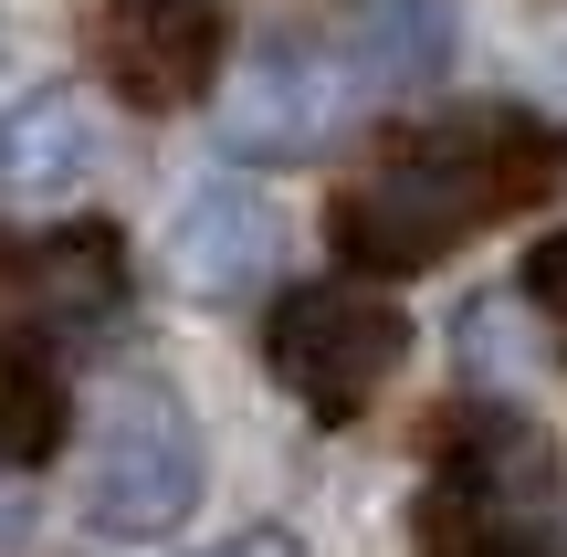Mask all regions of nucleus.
<instances>
[{
	"mask_svg": "<svg viewBox=\"0 0 567 557\" xmlns=\"http://www.w3.org/2000/svg\"><path fill=\"white\" fill-rule=\"evenodd\" d=\"M63 442V379L21 337H0V463H42Z\"/></svg>",
	"mask_w": 567,
	"mask_h": 557,
	"instance_id": "9b49d317",
	"label": "nucleus"
},
{
	"mask_svg": "<svg viewBox=\"0 0 567 557\" xmlns=\"http://www.w3.org/2000/svg\"><path fill=\"white\" fill-rule=\"evenodd\" d=\"M410 358V316L379 285H295L274 306V379L337 432L368 421V400L389 390V369Z\"/></svg>",
	"mask_w": 567,
	"mask_h": 557,
	"instance_id": "20e7f679",
	"label": "nucleus"
},
{
	"mask_svg": "<svg viewBox=\"0 0 567 557\" xmlns=\"http://www.w3.org/2000/svg\"><path fill=\"white\" fill-rule=\"evenodd\" d=\"M567 179V126L547 116H452V126H410L368 158V179L337 200V252L358 274H421L452 243H473L484 221H515Z\"/></svg>",
	"mask_w": 567,
	"mask_h": 557,
	"instance_id": "f257e3e1",
	"label": "nucleus"
},
{
	"mask_svg": "<svg viewBox=\"0 0 567 557\" xmlns=\"http://www.w3.org/2000/svg\"><path fill=\"white\" fill-rule=\"evenodd\" d=\"M358 105H368V84H358V63H347L337 42L274 32L264 53H243V74L221 84L210 137H221V158H243V168H274V158L295 168V158H316V147H337Z\"/></svg>",
	"mask_w": 567,
	"mask_h": 557,
	"instance_id": "39448f33",
	"label": "nucleus"
},
{
	"mask_svg": "<svg viewBox=\"0 0 567 557\" xmlns=\"http://www.w3.org/2000/svg\"><path fill=\"white\" fill-rule=\"evenodd\" d=\"M526 295H536V316L567 337V231H547V243L526 252Z\"/></svg>",
	"mask_w": 567,
	"mask_h": 557,
	"instance_id": "ddd939ff",
	"label": "nucleus"
},
{
	"mask_svg": "<svg viewBox=\"0 0 567 557\" xmlns=\"http://www.w3.org/2000/svg\"><path fill=\"white\" fill-rule=\"evenodd\" d=\"M32 516H42L32 474H21V463H0V547H21V537H32Z\"/></svg>",
	"mask_w": 567,
	"mask_h": 557,
	"instance_id": "4468645a",
	"label": "nucleus"
},
{
	"mask_svg": "<svg viewBox=\"0 0 567 557\" xmlns=\"http://www.w3.org/2000/svg\"><path fill=\"white\" fill-rule=\"evenodd\" d=\"M210 463H200V421L168 379H116L105 400V432H95V474H84V526L116 547H158L189 526Z\"/></svg>",
	"mask_w": 567,
	"mask_h": 557,
	"instance_id": "f03ea898",
	"label": "nucleus"
},
{
	"mask_svg": "<svg viewBox=\"0 0 567 557\" xmlns=\"http://www.w3.org/2000/svg\"><path fill=\"white\" fill-rule=\"evenodd\" d=\"M105 168V105L84 84H32L0 105V210H53Z\"/></svg>",
	"mask_w": 567,
	"mask_h": 557,
	"instance_id": "6e6552de",
	"label": "nucleus"
},
{
	"mask_svg": "<svg viewBox=\"0 0 567 557\" xmlns=\"http://www.w3.org/2000/svg\"><path fill=\"white\" fill-rule=\"evenodd\" d=\"M567 516V453L536 411L515 400H473L463 421H442L431 453V495H421V537H473V526H547Z\"/></svg>",
	"mask_w": 567,
	"mask_h": 557,
	"instance_id": "7ed1b4c3",
	"label": "nucleus"
},
{
	"mask_svg": "<svg viewBox=\"0 0 567 557\" xmlns=\"http://www.w3.org/2000/svg\"><path fill=\"white\" fill-rule=\"evenodd\" d=\"M431 557H567V526H473V537H421Z\"/></svg>",
	"mask_w": 567,
	"mask_h": 557,
	"instance_id": "f8f14e48",
	"label": "nucleus"
},
{
	"mask_svg": "<svg viewBox=\"0 0 567 557\" xmlns=\"http://www.w3.org/2000/svg\"><path fill=\"white\" fill-rule=\"evenodd\" d=\"M21 285L42 295V316H63V327H95L105 306H126V252L105 243V231H53V243H32Z\"/></svg>",
	"mask_w": 567,
	"mask_h": 557,
	"instance_id": "9d476101",
	"label": "nucleus"
},
{
	"mask_svg": "<svg viewBox=\"0 0 567 557\" xmlns=\"http://www.w3.org/2000/svg\"><path fill=\"white\" fill-rule=\"evenodd\" d=\"M168 274H179V295H200V306H252V295H274L284 210L252 179H200L179 200V221H168Z\"/></svg>",
	"mask_w": 567,
	"mask_h": 557,
	"instance_id": "423d86ee",
	"label": "nucleus"
},
{
	"mask_svg": "<svg viewBox=\"0 0 567 557\" xmlns=\"http://www.w3.org/2000/svg\"><path fill=\"white\" fill-rule=\"evenodd\" d=\"M452 42H463V21H452L442 0H379L347 63H358L368 95H400V84H431V74H442Z\"/></svg>",
	"mask_w": 567,
	"mask_h": 557,
	"instance_id": "1a4fd4ad",
	"label": "nucleus"
},
{
	"mask_svg": "<svg viewBox=\"0 0 567 557\" xmlns=\"http://www.w3.org/2000/svg\"><path fill=\"white\" fill-rule=\"evenodd\" d=\"M200 557H305V537H295V526H243V537H221Z\"/></svg>",
	"mask_w": 567,
	"mask_h": 557,
	"instance_id": "2eb2a0df",
	"label": "nucleus"
},
{
	"mask_svg": "<svg viewBox=\"0 0 567 557\" xmlns=\"http://www.w3.org/2000/svg\"><path fill=\"white\" fill-rule=\"evenodd\" d=\"M95 53L126 105L168 116V105L210 95V74H221V11L210 0H105Z\"/></svg>",
	"mask_w": 567,
	"mask_h": 557,
	"instance_id": "0eeeda50",
	"label": "nucleus"
}]
</instances>
